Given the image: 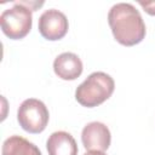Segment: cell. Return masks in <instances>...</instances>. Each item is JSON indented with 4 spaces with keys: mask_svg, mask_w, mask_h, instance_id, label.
<instances>
[{
    "mask_svg": "<svg viewBox=\"0 0 155 155\" xmlns=\"http://www.w3.org/2000/svg\"><path fill=\"white\" fill-rule=\"evenodd\" d=\"M108 23L115 40L124 46H134L145 38L144 21L132 4H115L109 10Z\"/></svg>",
    "mask_w": 155,
    "mask_h": 155,
    "instance_id": "1",
    "label": "cell"
},
{
    "mask_svg": "<svg viewBox=\"0 0 155 155\" xmlns=\"http://www.w3.org/2000/svg\"><path fill=\"white\" fill-rule=\"evenodd\" d=\"M114 88L115 82L110 75L103 71H94L78 86L75 99L86 108L98 107L111 97Z\"/></svg>",
    "mask_w": 155,
    "mask_h": 155,
    "instance_id": "2",
    "label": "cell"
},
{
    "mask_svg": "<svg viewBox=\"0 0 155 155\" xmlns=\"http://www.w3.org/2000/svg\"><path fill=\"white\" fill-rule=\"evenodd\" d=\"M31 11L18 1L13 2V6L5 10L0 16L1 30L12 40H19L27 36L31 29Z\"/></svg>",
    "mask_w": 155,
    "mask_h": 155,
    "instance_id": "3",
    "label": "cell"
},
{
    "mask_svg": "<svg viewBox=\"0 0 155 155\" xmlns=\"http://www.w3.org/2000/svg\"><path fill=\"white\" fill-rule=\"evenodd\" d=\"M50 114L44 102L36 98H28L22 102L17 111L19 126L29 133L42 132L48 124Z\"/></svg>",
    "mask_w": 155,
    "mask_h": 155,
    "instance_id": "4",
    "label": "cell"
},
{
    "mask_svg": "<svg viewBox=\"0 0 155 155\" xmlns=\"http://www.w3.org/2000/svg\"><path fill=\"white\" fill-rule=\"evenodd\" d=\"M69 23L65 15L56 8L46 10L39 18L38 29L41 36L50 41L61 40L68 33Z\"/></svg>",
    "mask_w": 155,
    "mask_h": 155,
    "instance_id": "5",
    "label": "cell"
},
{
    "mask_svg": "<svg viewBox=\"0 0 155 155\" xmlns=\"http://www.w3.org/2000/svg\"><path fill=\"white\" fill-rule=\"evenodd\" d=\"M81 142L86 150L105 151L111 142L109 128L98 121L87 124L81 132Z\"/></svg>",
    "mask_w": 155,
    "mask_h": 155,
    "instance_id": "6",
    "label": "cell"
},
{
    "mask_svg": "<svg viewBox=\"0 0 155 155\" xmlns=\"http://www.w3.org/2000/svg\"><path fill=\"white\" fill-rule=\"evenodd\" d=\"M82 62L78 54L64 52L56 57L53 62L54 74L62 80H75L82 73Z\"/></svg>",
    "mask_w": 155,
    "mask_h": 155,
    "instance_id": "7",
    "label": "cell"
},
{
    "mask_svg": "<svg viewBox=\"0 0 155 155\" xmlns=\"http://www.w3.org/2000/svg\"><path fill=\"white\" fill-rule=\"evenodd\" d=\"M48 155H78V144L73 136L65 131L53 132L47 142Z\"/></svg>",
    "mask_w": 155,
    "mask_h": 155,
    "instance_id": "8",
    "label": "cell"
},
{
    "mask_svg": "<svg viewBox=\"0 0 155 155\" xmlns=\"http://www.w3.org/2000/svg\"><path fill=\"white\" fill-rule=\"evenodd\" d=\"M2 155H41L39 148L21 136L8 137L1 149Z\"/></svg>",
    "mask_w": 155,
    "mask_h": 155,
    "instance_id": "9",
    "label": "cell"
},
{
    "mask_svg": "<svg viewBox=\"0 0 155 155\" xmlns=\"http://www.w3.org/2000/svg\"><path fill=\"white\" fill-rule=\"evenodd\" d=\"M138 4L148 15L155 16V1H138Z\"/></svg>",
    "mask_w": 155,
    "mask_h": 155,
    "instance_id": "10",
    "label": "cell"
},
{
    "mask_svg": "<svg viewBox=\"0 0 155 155\" xmlns=\"http://www.w3.org/2000/svg\"><path fill=\"white\" fill-rule=\"evenodd\" d=\"M18 2L22 4L23 6L28 7L30 11H36L38 7H40V6L44 5V2H34V1H18Z\"/></svg>",
    "mask_w": 155,
    "mask_h": 155,
    "instance_id": "11",
    "label": "cell"
},
{
    "mask_svg": "<svg viewBox=\"0 0 155 155\" xmlns=\"http://www.w3.org/2000/svg\"><path fill=\"white\" fill-rule=\"evenodd\" d=\"M84 155H107L104 151H97V150H90L87 153H85Z\"/></svg>",
    "mask_w": 155,
    "mask_h": 155,
    "instance_id": "12",
    "label": "cell"
}]
</instances>
